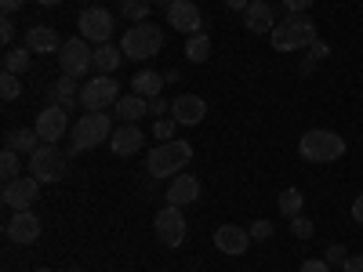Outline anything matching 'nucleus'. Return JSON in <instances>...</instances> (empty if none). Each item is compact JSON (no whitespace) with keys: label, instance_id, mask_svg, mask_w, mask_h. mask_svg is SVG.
Instances as JSON below:
<instances>
[{"label":"nucleus","instance_id":"6ab92c4d","mask_svg":"<svg viewBox=\"0 0 363 272\" xmlns=\"http://www.w3.org/2000/svg\"><path fill=\"white\" fill-rule=\"evenodd\" d=\"M142 145H145V138H142L138 124H124V128H116V131H113V138H109V149H113L116 157H135Z\"/></svg>","mask_w":363,"mask_h":272},{"label":"nucleus","instance_id":"79ce46f5","mask_svg":"<svg viewBox=\"0 0 363 272\" xmlns=\"http://www.w3.org/2000/svg\"><path fill=\"white\" fill-rule=\"evenodd\" d=\"M247 4H251V0H225V8H229V11H240V15L247 11Z\"/></svg>","mask_w":363,"mask_h":272},{"label":"nucleus","instance_id":"f3484780","mask_svg":"<svg viewBox=\"0 0 363 272\" xmlns=\"http://www.w3.org/2000/svg\"><path fill=\"white\" fill-rule=\"evenodd\" d=\"M171 116L178 120L182 128H196L200 120L207 116V102H203L200 95H178V98L171 102Z\"/></svg>","mask_w":363,"mask_h":272},{"label":"nucleus","instance_id":"7ed1b4c3","mask_svg":"<svg viewBox=\"0 0 363 272\" xmlns=\"http://www.w3.org/2000/svg\"><path fill=\"white\" fill-rule=\"evenodd\" d=\"M269 40H272V47H277V51H298V47L316 44L320 37H316V22H313V18H306V15H287L284 22L272 26Z\"/></svg>","mask_w":363,"mask_h":272},{"label":"nucleus","instance_id":"c85d7f7f","mask_svg":"<svg viewBox=\"0 0 363 272\" xmlns=\"http://www.w3.org/2000/svg\"><path fill=\"white\" fill-rule=\"evenodd\" d=\"M149 8H153V0H120V15H124L128 22H145Z\"/></svg>","mask_w":363,"mask_h":272},{"label":"nucleus","instance_id":"5701e85b","mask_svg":"<svg viewBox=\"0 0 363 272\" xmlns=\"http://www.w3.org/2000/svg\"><path fill=\"white\" fill-rule=\"evenodd\" d=\"M113 113H116L120 120H124V124H138V120L149 113V102L131 91V95H120V102L113 106Z\"/></svg>","mask_w":363,"mask_h":272},{"label":"nucleus","instance_id":"58836bf2","mask_svg":"<svg viewBox=\"0 0 363 272\" xmlns=\"http://www.w3.org/2000/svg\"><path fill=\"white\" fill-rule=\"evenodd\" d=\"M11 40H15V26H11V22H4V26H0V44L11 47Z\"/></svg>","mask_w":363,"mask_h":272},{"label":"nucleus","instance_id":"e433bc0d","mask_svg":"<svg viewBox=\"0 0 363 272\" xmlns=\"http://www.w3.org/2000/svg\"><path fill=\"white\" fill-rule=\"evenodd\" d=\"M251 239H272V222H255L251 225Z\"/></svg>","mask_w":363,"mask_h":272},{"label":"nucleus","instance_id":"6e6552de","mask_svg":"<svg viewBox=\"0 0 363 272\" xmlns=\"http://www.w3.org/2000/svg\"><path fill=\"white\" fill-rule=\"evenodd\" d=\"M153 229L164 247H182L186 244V215H182V207H174V203L160 207L153 218Z\"/></svg>","mask_w":363,"mask_h":272},{"label":"nucleus","instance_id":"dca6fc26","mask_svg":"<svg viewBox=\"0 0 363 272\" xmlns=\"http://www.w3.org/2000/svg\"><path fill=\"white\" fill-rule=\"evenodd\" d=\"M272 26H277V11H272L269 0H251L247 11H244V29L255 37L262 33H272Z\"/></svg>","mask_w":363,"mask_h":272},{"label":"nucleus","instance_id":"aec40b11","mask_svg":"<svg viewBox=\"0 0 363 272\" xmlns=\"http://www.w3.org/2000/svg\"><path fill=\"white\" fill-rule=\"evenodd\" d=\"M26 47L37 51V55H51V51L58 55L62 51V40H58V33L51 26H29L26 29Z\"/></svg>","mask_w":363,"mask_h":272},{"label":"nucleus","instance_id":"412c9836","mask_svg":"<svg viewBox=\"0 0 363 272\" xmlns=\"http://www.w3.org/2000/svg\"><path fill=\"white\" fill-rule=\"evenodd\" d=\"M51 106H62V109H73L77 102H80V91H77V76H58L55 84H51Z\"/></svg>","mask_w":363,"mask_h":272},{"label":"nucleus","instance_id":"1a4fd4ad","mask_svg":"<svg viewBox=\"0 0 363 272\" xmlns=\"http://www.w3.org/2000/svg\"><path fill=\"white\" fill-rule=\"evenodd\" d=\"M8 210H33V203L40 200V181L33 174H22L15 181H4V193H0Z\"/></svg>","mask_w":363,"mask_h":272},{"label":"nucleus","instance_id":"8fccbe9b","mask_svg":"<svg viewBox=\"0 0 363 272\" xmlns=\"http://www.w3.org/2000/svg\"><path fill=\"white\" fill-rule=\"evenodd\" d=\"M269 4H272V0H269Z\"/></svg>","mask_w":363,"mask_h":272},{"label":"nucleus","instance_id":"ddd939ff","mask_svg":"<svg viewBox=\"0 0 363 272\" xmlns=\"http://www.w3.org/2000/svg\"><path fill=\"white\" fill-rule=\"evenodd\" d=\"M33 131L40 135V142L55 145L58 138H62V135L69 131V109H62V106H48V109H40Z\"/></svg>","mask_w":363,"mask_h":272},{"label":"nucleus","instance_id":"f8f14e48","mask_svg":"<svg viewBox=\"0 0 363 272\" xmlns=\"http://www.w3.org/2000/svg\"><path fill=\"white\" fill-rule=\"evenodd\" d=\"M77 22H80V37L91 40V44H109L113 29H116V22L106 8H87V11H80Z\"/></svg>","mask_w":363,"mask_h":272},{"label":"nucleus","instance_id":"9d476101","mask_svg":"<svg viewBox=\"0 0 363 272\" xmlns=\"http://www.w3.org/2000/svg\"><path fill=\"white\" fill-rule=\"evenodd\" d=\"M116 102H120V84L113 76H95V80H87L80 87V106L84 109H102L106 113Z\"/></svg>","mask_w":363,"mask_h":272},{"label":"nucleus","instance_id":"393cba45","mask_svg":"<svg viewBox=\"0 0 363 272\" xmlns=\"http://www.w3.org/2000/svg\"><path fill=\"white\" fill-rule=\"evenodd\" d=\"M120 62H124V51L113 47V44H99L95 47V73L99 76H113L120 69Z\"/></svg>","mask_w":363,"mask_h":272},{"label":"nucleus","instance_id":"f704fd0d","mask_svg":"<svg viewBox=\"0 0 363 272\" xmlns=\"http://www.w3.org/2000/svg\"><path fill=\"white\" fill-rule=\"evenodd\" d=\"M298 272H330V265H327L323 258H309V261L298 265Z\"/></svg>","mask_w":363,"mask_h":272},{"label":"nucleus","instance_id":"f257e3e1","mask_svg":"<svg viewBox=\"0 0 363 272\" xmlns=\"http://www.w3.org/2000/svg\"><path fill=\"white\" fill-rule=\"evenodd\" d=\"M189 160H193V145L182 138H171V142H160L149 149L145 171H149V178H174V174H182V167H189Z\"/></svg>","mask_w":363,"mask_h":272},{"label":"nucleus","instance_id":"f03ea898","mask_svg":"<svg viewBox=\"0 0 363 272\" xmlns=\"http://www.w3.org/2000/svg\"><path fill=\"white\" fill-rule=\"evenodd\" d=\"M298 153L301 160L309 164H335L345 157V138L338 131H327V128H313L298 138Z\"/></svg>","mask_w":363,"mask_h":272},{"label":"nucleus","instance_id":"a211bd4d","mask_svg":"<svg viewBox=\"0 0 363 272\" xmlns=\"http://www.w3.org/2000/svg\"><path fill=\"white\" fill-rule=\"evenodd\" d=\"M200 200V181L193 178V174H174L171 178V186H167V203H174V207H186V203H196Z\"/></svg>","mask_w":363,"mask_h":272},{"label":"nucleus","instance_id":"423d86ee","mask_svg":"<svg viewBox=\"0 0 363 272\" xmlns=\"http://www.w3.org/2000/svg\"><path fill=\"white\" fill-rule=\"evenodd\" d=\"M66 167H69V157L58 145H48V142L37 149L33 157H29V174H33L37 181H48V186H51V181H62Z\"/></svg>","mask_w":363,"mask_h":272},{"label":"nucleus","instance_id":"a878e982","mask_svg":"<svg viewBox=\"0 0 363 272\" xmlns=\"http://www.w3.org/2000/svg\"><path fill=\"white\" fill-rule=\"evenodd\" d=\"M186 58H189L193 66L207 62V58H211V37H207V33H193V37L186 40Z\"/></svg>","mask_w":363,"mask_h":272},{"label":"nucleus","instance_id":"c03bdc74","mask_svg":"<svg viewBox=\"0 0 363 272\" xmlns=\"http://www.w3.org/2000/svg\"><path fill=\"white\" fill-rule=\"evenodd\" d=\"M26 4V0H0V8H4V15H11V11H18Z\"/></svg>","mask_w":363,"mask_h":272},{"label":"nucleus","instance_id":"20e7f679","mask_svg":"<svg viewBox=\"0 0 363 272\" xmlns=\"http://www.w3.org/2000/svg\"><path fill=\"white\" fill-rule=\"evenodd\" d=\"M109 138H113L109 116L102 109H87L73 124V145H69V153H87V149H95V145H102Z\"/></svg>","mask_w":363,"mask_h":272},{"label":"nucleus","instance_id":"37998d69","mask_svg":"<svg viewBox=\"0 0 363 272\" xmlns=\"http://www.w3.org/2000/svg\"><path fill=\"white\" fill-rule=\"evenodd\" d=\"M342 268H345V272H363V258H356V254H352V258H349Z\"/></svg>","mask_w":363,"mask_h":272},{"label":"nucleus","instance_id":"b1692460","mask_svg":"<svg viewBox=\"0 0 363 272\" xmlns=\"http://www.w3.org/2000/svg\"><path fill=\"white\" fill-rule=\"evenodd\" d=\"M164 80H167V76H160V73H153V69H142V73L131 76V91H135V95H142L145 102H149V98H160Z\"/></svg>","mask_w":363,"mask_h":272},{"label":"nucleus","instance_id":"bb28decb","mask_svg":"<svg viewBox=\"0 0 363 272\" xmlns=\"http://www.w3.org/2000/svg\"><path fill=\"white\" fill-rule=\"evenodd\" d=\"M29 55H33V51H22V47H8L4 51V73H15V76H22L26 69H29Z\"/></svg>","mask_w":363,"mask_h":272},{"label":"nucleus","instance_id":"c9c22d12","mask_svg":"<svg viewBox=\"0 0 363 272\" xmlns=\"http://www.w3.org/2000/svg\"><path fill=\"white\" fill-rule=\"evenodd\" d=\"M284 8H287V15H306L313 8V0H284Z\"/></svg>","mask_w":363,"mask_h":272},{"label":"nucleus","instance_id":"c756f323","mask_svg":"<svg viewBox=\"0 0 363 272\" xmlns=\"http://www.w3.org/2000/svg\"><path fill=\"white\" fill-rule=\"evenodd\" d=\"M0 178H4V181L22 178V160H18L15 149H4V157H0Z\"/></svg>","mask_w":363,"mask_h":272},{"label":"nucleus","instance_id":"4be33fe9","mask_svg":"<svg viewBox=\"0 0 363 272\" xmlns=\"http://www.w3.org/2000/svg\"><path fill=\"white\" fill-rule=\"evenodd\" d=\"M40 145H44L40 135L37 131H26V128H11L4 135V149H15V153H26V157H33Z\"/></svg>","mask_w":363,"mask_h":272},{"label":"nucleus","instance_id":"9b49d317","mask_svg":"<svg viewBox=\"0 0 363 272\" xmlns=\"http://www.w3.org/2000/svg\"><path fill=\"white\" fill-rule=\"evenodd\" d=\"M40 229H44V222L33 215V210H11V218L4 222V236L11 239V244H18V247L37 244Z\"/></svg>","mask_w":363,"mask_h":272},{"label":"nucleus","instance_id":"2f4dec72","mask_svg":"<svg viewBox=\"0 0 363 272\" xmlns=\"http://www.w3.org/2000/svg\"><path fill=\"white\" fill-rule=\"evenodd\" d=\"M291 232H294L298 239H309V236H313V222H309L306 215H294V218H291Z\"/></svg>","mask_w":363,"mask_h":272},{"label":"nucleus","instance_id":"4468645a","mask_svg":"<svg viewBox=\"0 0 363 272\" xmlns=\"http://www.w3.org/2000/svg\"><path fill=\"white\" fill-rule=\"evenodd\" d=\"M167 22L171 29H178V33H203V18H200V8H196V0H174V4L167 8Z\"/></svg>","mask_w":363,"mask_h":272},{"label":"nucleus","instance_id":"4c0bfd02","mask_svg":"<svg viewBox=\"0 0 363 272\" xmlns=\"http://www.w3.org/2000/svg\"><path fill=\"white\" fill-rule=\"evenodd\" d=\"M330 55V44H323V40H316V44H309V58L313 62H323V58Z\"/></svg>","mask_w":363,"mask_h":272},{"label":"nucleus","instance_id":"39448f33","mask_svg":"<svg viewBox=\"0 0 363 272\" xmlns=\"http://www.w3.org/2000/svg\"><path fill=\"white\" fill-rule=\"evenodd\" d=\"M160 47H164V29L153 26V22H138L120 37V51H124V58H135V62L153 58Z\"/></svg>","mask_w":363,"mask_h":272},{"label":"nucleus","instance_id":"0eeeda50","mask_svg":"<svg viewBox=\"0 0 363 272\" xmlns=\"http://www.w3.org/2000/svg\"><path fill=\"white\" fill-rule=\"evenodd\" d=\"M58 66H62L66 76H87L91 69H95V47H87L84 37H73L62 44V51H58Z\"/></svg>","mask_w":363,"mask_h":272},{"label":"nucleus","instance_id":"a18cd8bd","mask_svg":"<svg viewBox=\"0 0 363 272\" xmlns=\"http://www.w3.org/2000/svg\"><path fill=\"white\" fill-rule=\"evenodd\" d=\"M37 4H40V8H58L62 0H37Z\"/></svg>","mask_w":363,"mask_h":272},{"label":"nucleus","instance_id":"cd10ccee","mask_svg":"<svg viewBox=\"0 0 363 272\" xmlns=\"http://www.w3.org/2000/svg\"><path fill=\"white\" fill-rule=\"evenodd\" d=\"M277 203H280L284 218H294V215H301V207H306V196H301V189H284Z\"/></svg>","mask_w":363,"mask_h":272},{"label":"nucleus","instance_id":"a19ab883","mask_svg":"<svg viewBox=\"0 0 363 272\" xmlns=\"http://www.w3.org/2000/svg\"><path fill=\"white\" fill-rule=\"evenodd\" d=\"M352 218H356V222L363 225V193H359V196L352 200Z\"/></svg>","mask_w":363,"mask_h":272},{"label":"nucleus","instance_id":"7c9ffc66","mask_svg":"<svg viewBox=\"0 0 363 272\" xmlns=\"http://www.w3.org/2000/svg\"><path fill=\"white\" fill-rule=\"evenodd\" d=\"M22 95V80L15 73H0V98L4 102H15Z\"/></svg>","mask_w":363,"mask_h":272},{"label":"nucleus","instance_id":"09e8293b","mask_svg":"<svg viewBox=\"0 0 363 272\" xmlns=\"http://www.w3.org/2000/svg\"><path fill=\"white\" fill-rule=\"evenodd\" d=\"M37 272H51V268H37Z\"/></svg>","mask_w":363,"mask_h":272},{"label":"nucleus","instance_id":"473e14b6","mask_svg":"<svg viewBox=\"0 0 363 272\" xmlns=\"http://www.w3.org/2000/svg\"><path fill=\"white\" fill-rule=\"evenodd\" d=\"M174 124H178L174 116H160V120H157V128H153V135L164 138V142H171V138H174Z\"/></svg>","mask_w":363,"mask_h":272},{"label":"nucleus","instance_id":"2eb2a0df","mask_svg":"<svg viewBox=\"0 0 363 272\" xmlns=\"http://www.w3.org/2000/svg\"><path fill=\"white\" fill-rule=\"evenodd\" d=\"M215 247L229 258H240V254H247L251 247V229H240V225H218L215 229Z\"/></svg>","mask_w":363,"mask_h":272},{"label":"nucleus","instance_id":"ea45409f","mask_svg":"<svg viewBox=\"0 0 363 272\" xmlns=\"http://www.w3.org/2000/svg\"><path fill=\"white\" fill-rule=\"evenodd\" d=\"M167 109H171V106H164V98H149V113H153L157 120H160V116H164Z\"/></svg>","mask_w":363,"mask_h":272},{"label":"nucleus","instance_id":"de8ad7c7","mask_svg":"<svg viewBox=\"0 0 363 272\" xmlns=\"http://www.w3.org/2000/svg\"><path fill=\"white\" fill-rule=\"evenodd\" d=\"M80 4H95V0H80Z\"/></svg>","mask_w":363,"mask_h":272},{"label":"nucleus","instance_id":"72a5a7b5","mask_svg":"<svg viewBox=\"0 0 363 272\" xmlns=\"http://www.w3.org/2000/svg\"><path fill=\"white\" fill-rule=\"evenodd\" d=\"M323 261H327L330 268H335V265H345V261H349V251H345V247H338V244H330V247H327V258H323Z\"/></svg>","mask_w":363,"mask_h":272},{"label":"nucleus","instance_id":"49530a36","mask_svg":"<svg viewBox=\"0 0 363 272\" xmlns=\"http://www.w3.org/2000/svg\"><path fill=\"white\" fill-rule=\"evenodd\" d=\"M153 4H157V8H171V4H174V0H153Z\"/></svg>","mask_w":363,"mask_h":272}]
</instances>
